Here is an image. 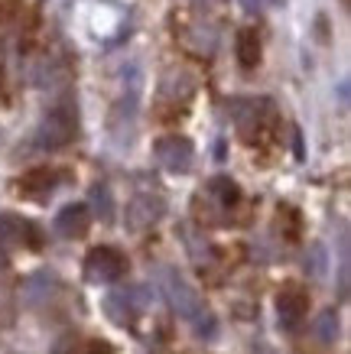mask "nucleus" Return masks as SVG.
Segmentation results:
<instances>
[{
	"label": "nucleus",
	"mask_w": 351,
	"mask_h": 354,
	"mask_svg": "<svg viewBox=\"0 0 351 354\" xmlns=\"http://www.w3.org/2000/svg\"><path fill=\"white\" fill-rule=\"evenodd\" d=\"M85 270L88 279H95V283H114L127 270V257L117 247H95L85 260Z\"/></svg>",
	"instance_id": "f257e3e1"
},
{
	"label": "nucleus",
	"mask_w": 351,
	"mask_h": 354,
	"mask_svg": "<svg viewBox=\"0 0 351 354\" xmlns=\"http://www.w3.org/2000/svg\"><path fill=\"white\" fill-rule=\"evenodd\" d=\"M166 292H170L172 309L179 312L182 319H189V322H195V325H202V322H205L202 302H199L195 290H192V286L179 277V273H166Z\"/></svg>",
	"instance_id": "f03ea898"
},
{
	"label": "nucleus",
	"mask_w": 351,
	"mask_h": 354,
	"mask_svg": "<svg viewBox=\"0 0 351 354\" xmlns=\"http://www.w3.org/2000/svg\"><path fill=\"white\" fill-rule=\"evenodd\" d=\"M72 137H75L72 111H69V108L49 111V118H46L43 127H39V143H43V147H49V150H59V147H65Z\"/></svg>",
	"instance_id": "7ed1b4c3"
},
{
	"label": "nucleus",
	"mask_w": 351,
	"mask_h": 354,
	"mask_svg": "<svg viewBox=\"0 0 351 354\" xmlns=\"http://www.w3.org/2000/svg\"><path fill=\"white\" fill-rule=\"evenodd\" d=\"M10 244H30L36 250V247H43V234H39V227L23 221V218L0 215V247H10Z\"/></svg>",
	"instance_id": "20e7f679"
},
{
	"label": "nucleus",
	"mask_w": 351,
	"mask_h": 354,
	"mask_svg": "<svg viewBox=\"0 0 351 354\" xmlns=\"http://www.w3.org/2000/svg\"><path fill=\"white\" fill-rule=\"evenodd\" d=\"M156 153H160L163 166L170 172H189L192 169V156H195V150H192V143L186 137H166L156 147Z\"/></svg>",
	"instance_id": "39448f33"
},
{
	"label": "nucleus",
	"mask_w": 351,
	"mask_h": 354,
	"mask_svg": "<svg viewBox=\"0 0 351 354\" xmlns=\"http://www.w3.org/2000/svg\"><path fill=\"white\" fill-rule=\"evenodd\" d=\"M55 183H59V172L49 169V166H39V169H30L26 176H20V183H17V192L23 198H46V195H53Z\"/></svg>",
	"instance_id": "423d86ee"
},
{
	"label": "nucleus",
	"mask_w": 351,
	"mask_h": 354,
	"mask_svg": "<svg viewBox=\"0 0 351 354\" xmlns=\"http://www.w3.org/2000/svg\"><path fill=\"white\" fill-rule=\"evenodd\" d=\"M277 309H280L283 325H287V328H296L309 312V296L299 290V286H287V290H280V296H277Z\"/></svg>",
	"instance_id": "0eeeda50"
},
{
	"label": "nucleus",
	"mask_w": 351,
	"mask_h": 354,
	"mask_svg": "<svg viewBox=\"0 0 351 354\" xmlns=\"http://www.w3.org/2000/svg\"><path fill=\"white\" fill-rule=\"evenodd\" d=\"M91 225V215H88L85 205H65L59 218H55V231L62 237H82Z\"/></svg>",
	"instance_id": "6e6552de"
},
{
	"label": "nucleus",
	"mask_w": 351,
	"mask_h": 354,
	"mask_svg": "<svg viewBox=\"0 0 351 354\" xmlns=\"http://www.w3.org/2000/svg\"><path fill=\"white\" fill-rule=\"evenodd\" d=\"M237 62L244 68H254L260 62V39H257V30H241L237 32Z\"/></svg>",
	"instance_id": "1a4fd4ad"
},
{
	"label": "nucleus",
	"mask_w": 351,
	"mask_h": 354,
	"mask_svg": "<svg viewBox=\"0 0 351 354\" xmlns=\"http://www.w3.org/2000/svg\"><path fill=\"white\" fill-rule=\"evenodd\" d=\"M218 198H222V205H234L237 198H241V192H237V185L231 183V179H212V185H208Z\"/></svg>",
	"instance_id": "9d476101"
},
{
	"label": "nucleus",
	"mask_w": 351,
	"mask_h": 354,
	"mask_svg": "<svg viewBox=\"0 0 351 354\" xmlns=\"http://www.w3.org/2000/svg\"><path fill=\"white\" fill-rule=\"evenodd\" d=\"M316 335H319V338H322L325 344L335 342V335H339V319H335L332 312H325L319 322H316Z\"/></svg>",
	"instance_id": "9b49d317"
},
{
	"label": "nucleus",
	"mask_w": 351,
	"mask_h": 354,
	"mask_svg": "<svg viewBox=\"0 0 351 354\" xmlns=\"http://www.w3.org/2000/svg\"><path fill=\"white\" fill-rule=\"evenodd\" d=\"M254 354H273V351H270L267 344H257V348H254Z\"/></svg>",
	"instance_id": "f8f14e48"
},
{
	"label": "nucleus",
	"mask_w": 351,
	"mask_h": 354,
	"mask_svg": "<svg viewBox=\"0 0 351 354\" xmlns=\"http://www.w3.org/2000/svg\"><path fill=\"white\" fill-rule=\"evenodd\" d=\"M273 3H277V7H283V0H273Z\"/></svg>",
	"instance_id": "ddd939ff"
},
{
	"label": "nucleus",
	"mask_w": 351,
	"mask_h": 354,
	"mask_svg": "<svg viewBox=\"0 0 351 354\" xmlns=\"http://www.w3.org/2000/svg\"><path fill=\"white\" fill-rule=\"evenodd\" d=\"M55 354H62V351H55Z\"/></svg>",
	"instance_id": "4468645a"
}]
</instances>
